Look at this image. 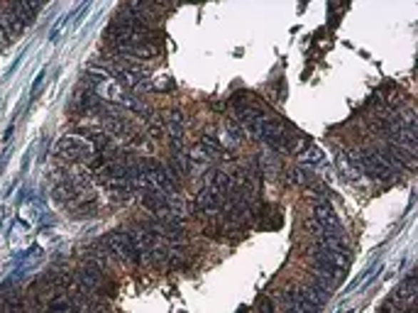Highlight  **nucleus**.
Returning a JSON list of instances; mask_svg holds the SVG:
<instances>
[{
    "mask_svg": "<svg viewBox=\"0 0 418 313\" xmlns=\"http://www.w3.org/2000/svg\"><path fill=\"white\" fill-rule=\"evenodd\" d=\"M223 208H225V198L213 189H208V186H201V191L196 193V201H193V210L208 215V218H218Z\"/></svg>",
    "mask_w": 418,
    "mask_h": 313,
    "instance_id": "7ed1b4c3",
    "label": "nucleus"
},
{
    "mask_svg": "<svg viewBox=\"0 0 418 313\" xmlns=\"http://www.w3.org/2000/svg\"><path fill=\"white\" fill-rule=\"evenodd\" d=\"M54 157L59 164H68V167H86L93 159V147L86 140L76 138V135H64L54 145Z\"/></svg>",
    "mask_w": 418,
    "mask_h": 313,
    "instance_id": "f257e3e1",
    "label": "nucleus"
},
{
    "mask_svg": "<svg viewBox=\"0 0 418 313\" xmlns=\"http://www.w3.org/2000/svg\"><path fill=\"white\" fill-rule=\"evenodd\" d=\"M10 42H13V37H10V35H8V30H5V27L0 25V52H3V49L8 47Z\"/></svg>",
    "mask_w": 418,
    "mask_h": 313,
    "instance_id": "1a4fd4ad",
    "label": "nucleus"
},
{
    "mask_svg": "<svg viewBox=\"0 0 418 313\" xmlns=\"http://www.w3.org/2000/svg\"><path fill=\"white\" fill-rule=\"evenodd\" d=\"M106 245V250L111 252V257L116 262H123V265H145V260H142V255L137 252L133 247V242H130V235L128 230H111L106 232V237L101 240Z\"/></svg>",
    "mask_w": 418,
    "mask_h": 313,
    "instance_id": "f03ea898",
    "label": "nucleus"
},
{
    "mask_svg": "<svg viewBox=\"0 0 418 313\" xmlns=\"http://www.w3.org/2000/svg\"><path fill=\"white\" fill-rule=\"evenodd\" d=\"M203 186H208V189H213L215 193H220V196L225 198L228 193L233 191L230 174H225L223 169H208V172L203 174Z\"/></svg>",
    "mask_w": 418,
    "mask_h": 313,
    "instance_id": "39448f33",
    "label": "nucleus"
},
{
    "mask_svg": "<svg viewBox=\"0 0 418 313\" xmlns=\"http://www.w3.org/2000/svg\"><path fill=\"white\" fill-rule=\"evenodd\" d=\"M228 135H230V140H233V142H240V140L245 138L243 128H240L238 123H228Z\"/></svg>",
    "mask_w": 418,
    "mask_h": 313,
    "instance_id": "6e6552de",
    "label": "nucleus"
},
{
    "mask_svg": "<svg viewBox=\"0 0 418 313\" xmlns=\"http://www.w3.org/2000/svg\"><path fill=\"white\" fill-rule=\"evenodd\" d=\"M257 313H277L274 299H269V296H262V299L257 301Z\"/></svg>",
    "mask_w": 418,
    "mask_h": 313,
    "instance_id": "0eeeda50",
    "label": "nucleus"
},
{
    "mask_svg": "<svg viewBox=\"0 0 418 313\" xmlns=\"http://www.w3.org/2000/svg\"><path fill=\"white\" fill-rule=\"evenodd\" d=\"M103 189L111 196V201H116V203H128L137 193L135 184H130V181H111V184H106Z\"/></svg>",
    "mask_w": 418,
    "mask_h": 313,
    "instance_id": "423d86ee",
    "label": "nucleus"
},
{
    "mask_svg": "<svg viewBox=\"0 0 418 313\" xmlns=\"http://www.w3.org/2000/svg\"><path fill=\"white\" fill-rule=\"evenodd\" d=\"M137 196H140L142 208H147L152 215H167L169 213V196L164 191H159L157 186L137 191Z\"/></svg>",
    "mask_w": 418,
    "mask_h": 313,
    "instance_id": "20e7f679",
    "label": "nucleus"
}]
</instances>
